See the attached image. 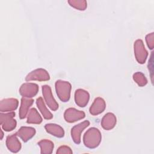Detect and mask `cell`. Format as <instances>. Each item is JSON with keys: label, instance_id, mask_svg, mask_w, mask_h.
<instances>
[{"label": "cell", "instance_id": "cell-11", "mask_svg": "<svg viewBox=\"0 0 154 154\" xmlns=\"http://www.w3.org/2000/svg\"><path fill=\"white\" fill-rule=\"evenodd\" d=\"M90 95L89 93L82 89L76 90L75 93L76 103L80 107H84L88 103Z\"/></svg>", "mask_w": 154, "mask_h": 154}, {"label": "cell", "instance_id": "cell-20", "mask_svg": "<svg viewBox=\"0 0 154 154\" xmlns=\"http://www.w3.org/2000/svg\"><path fill=\"white\" fill-rule=\"evenodd\" d=\"M40 147L41 153H51L54 149V143L48 140H42L38 143Z\"/></svg>", "mask_w": 154, "mask_h": 154}, {"label": "cell", "instance_id": "cell-4", "mask_svg": "<svg viewBox=\"0 0 154 154\" xmlns=\"http://www.w3.org/2000/svg\"><path fill=\"white\" fill-rule=\"evenodd\" d=\"M134 52L137 61L140 64L144 63L147 56V52L142 40H137L134 43Z\"/></svg>", "mask_w": 154, "mask_h": 154}, {"label": "cell", "instance_id": "cell-7", "mask_svg": "<svg viewBox=\"0 0 154 154\" xmlns=\"http://www.w3.org/2000/svg\"><path fill=\"white\" fill-rule=\"evenodd\" d=\"M38 91V87L34 83L23 84L20 89L19 93L23 97L30 98L35 96Z\"/></svg>", "mask_w": 154, "mask_h": 154}, {"label": "cell", "instance_id": "cell-1", "mask_svg": "<svg viewBox=\"0 0 154 154\" xmlns=\"http://www.w3.org/2000/svg\"><path fill=\"white\" fill-rule=\"evenodd\" d=\"M101 134L98 129L91 128L85 133L83 141L84 145L90 149L97 147L101 141Z\"/></svg>", "mask_w": 154, "mask_h": 154}, {"label": "cell", "instance_id": "cell-5", "mask_svg": "<svg viewBox=\"0 0 154 154\" xmlns=\"http://www.w3.org/2000/svg\"><path fill=\"white\" fill-rule=\"evenodd\" d=\"M50 79L49 75L48 72L43 69H37L27 75L25 78V80L26 81H48Z\"/></svg>", "mask_w": 154, "mask_h": 154}, {"label": "cell", "instance_id": "cell-3", "mask_svg": "<svg viewBox=\"0 0 154 154\" xmlns=\"http://www.w3.org/2000/svg\"><path fill=\"white\" fill-rule=\"evenodd\" d=\"M15 112H10L8 113L0 114V122L2 128L7 132L11 131L16 127V121L14 119Z\"/></svg>", "mask_w": 154, "mask_h": 154}, {"label": "cell", "instance_id": "cell-14", "mask_svg": "<svg viewBox=\"0 0 154 154\" xmlns=\"http://www.w3.org/2000/svg\"><path fill=\"white\" fill-rule=\"evenodd\" d=\"M35 134V129L31 127H21L18 131L16 133V135L19 137L23 141L26 142L31 139Z\"/></svg>", "mask_w": 154, "mask_h": 154}, {"label": "cell", "instance_id": "cell-8", "mask_svg": "<svg viewBox=\"0 0 154 154\" xmlns=\"http://www.w3.org/2000/svg\"><path fill=\"white\" fill-rule=\"evenodd\" d=\"M64 116L66 122L69 123H73L84 118L85 113L83 111L70 108L66 110Z\"/></svg>", "mask_w": 154, "mask_h": 154}, {"label": "cell", "instance_id": "cell-13", "mask_svg": "<svg viewBox=\"0 0 154 154\" xmlns=\"http://www.w3.org/2000/svg\"><path fill=\"white\" fill-rule=\"evenodd\" d=\"M105 107L106 103L105 100L101 97H97L90 106L89 111L91 114L96 116L102 112L105 109Z\"/></svg>", "mask_w": 154, "mask_h": 154}, {"label": "cell", "instance_id": "cell-17", "mask_svg": "<svg viewBox=\"0 0 154 154\" xmlns=\"http://www.w3.org/2000/svg\"><path fill=\"white\" fill-rule=\"evenodd\" d=\"M33 102L34 100L31 99H26L25 97L22 98L19 112L20 119H22L25 118L27 113L28 112V109L33 103Z\"/></svg>", "mask_w": 154, "mask_h": 154}, {"label": "cell", "instance_id": "cell-15", "mask_svg": "<svg viewBox=\"0 0 154 154\" xmlns=\"http://www.w3.org/2000/svg\"><path fill=\"white\" fill-rule=\"evenodd\" d=\"M116 124V117L112 113L108 112L102 118L101 125L103 129L110 130L112 129Z\"/></svg>", "mask_w": 154, "mask_h": 154}, {"label": "cell", "instance_id": "cell-6", "mask_svg": "<svg viewBox=\"0 0 154 154\" xmlns=\"http://www.w3.org/2000/svg\"><path fill=\"white\" fill-rule=\"evenodd\" d=\"M42 93L48 106L51 110L56 111L58 108V104L52 96L51 87L47 85L42 86Z\"/></svg>", "mask_w": 154, "mask_h": 154}, {"label": "cell", "instance_id": "cell-12", "mask_svg": "<svg viewBox=\"0 0 154 154\" xmlns=\"http://www.w3.org/2000/svg\"><path fill=\"white\" fill-rule=\"evenodd\" d=\"M6 146L8 149L13 153H17L20 150L21 144L17 139L16 134L8 135L7 137Z\"/></svg>", "mask_w": 154, "mask_h": 154}, {"label": "cell", "instance_id": "cell-24", "mask_svg": "<svg viewBox=\"0 0 154 154\" xmlns=\"http://www.w3.org/2000/svg\"><path fill=\"white\" fill-rule=\"evenodd\" d=\"M153 33H151V34H148L147 36L149 37V38H150V40L146 37V41H147V45L149 46V48H150V49H153Z\"/></svg>", "mask_w": 154, "mask_h": 154}, {"label": "cell", "instance_id": "cell-18", "mask_svg": "<svg viewBox=\"0 0 154 154\" xmlns=\"http://www.w3.org/2000/svg\"><path fill=\"white\" fill-rule=\"evenodd\" d=\"M36 104H37V106L38 109L40 111L41 113L42 114L43 117L45 119L49 120L53 117L52 113L47 109L46 106L45 105L43 100L41 97L37 99Z\"/></svg>", "mask_w": 154, "mask_h": 154}, {"label": "cell", "instance_id": "cell-25", "mask_svg": "<svg viewBox=\"0 0 154 154\" xmlns=\"http://www.w3.org/2000/svg\"><path fill=\"white\" fill-rule=\"evenodd\" d=\"M1 140L3 138V136H4V134H3V132H2V130L1 129Z\"/></svg>", "mask_w": 154, "mask_h": 154}, {"label": "cell", "instance_id": "cell-21", "mask_svg": "<svg viewBox=\"0 0 154 154\" xmlns=\"http://www.w3.org/2000/svg\"><path fill=\"white\" fill-rule=\"evenodd\" d=\"M133 79L140 86H144L147 82L145 76L141 72H137L134 73L133 75Z\"/></svg>", "mask_w": 154, "mask_h": 154}, {"label": "cell", "instance_id": "cell-2", "mask_svg": "<svg viewBox=\"0 0 154 154\" xmlns=\"http://www.w3.org/2000/svg\"><path fill=\"white\" fill-rule=\"evenodd\" d=\"M57 94L63 102H67L70 99L71 85L67 81L58 80L55 82Z\"/></svg>", "mask_w": 154, "mask_h": 154}, {"label": "cell", "instance_id": "cell-19", "mask_svg": "<svg viewBox=\"0 0 154 154\" xmlns=\"http://www.w3.org/2000/svg\"><path fill=\"white\" fill-rule=\"evenodd\" d=\"M42 122V118L38 111L34 108H31L28 114L27 123L32 124H40Z\"/></svg>", "mask_w": 154, "mask_h": 154}, {"label": "cell", "instance_id": "cell-10", "mask_svg": "<svg viewBox=\"0 0 154 154\" xmlns=\"http://www.w3.org/2000/svg\"><path fill=\"white\" fill-rule=\"evenodd\" d=\"M19 102L14 98L4 99L0 102L1 112H8L15 110L18 106Z\"/></svg>", "mask_w": 154, "mask_h": 154}, {"label": "cell", "instance_id": "cell-22", "mask_svg": "<svg viewBox=\"0 0 154 154\" xmlns=\"http://www.w3.org/2000/svg\"><path fill=\"white\" fill-rule=\"evenodd\" d=\"M69 3L71 6L79 10H84L87 7L85 1H69Z\"/></svg>", "mask_w": 154, "mask_h": 154}, {"label": "cell", "instance_id": "cell-9", "mask_svg": "<svg viewBox=\"0 0 154 154\" xmlns=\"http://www.w3.org/2000/svg\"><path fill=\"white\" fill-rule=\"evenodd\" d=\"M90 125V122L88 120L84 121L79 124L75 125L72 128L71 130V135L73 141L78 144L81 142V134L83 131V130L88 126Z\"/></svg>", "mask_w": 154, "mask_h": 154}, {"label": "cell", "instance_id": "cell-16", "mask_svg": "<svg viewBox=\"0 0 154 154\" xmlns=\"http://www.w3.org/2000/svg\"><path fill=\"white\" fill-rule=\"evenodd\" d=\"M45 128L48 133L57 137L61 138L64 135V131L63 129L58 125L52 123L46 124Z\"/></svg>", "mask_w": 154, "mask_h": 154}, {"label": "cell", "instance_id": "cell-23", "mask_svg": "<svg viewBox=\"0 0 154 154\" xmlns=\"http://www.w3.org/2000/svg\"><path fill=\"white\" fill-rule=\"evenodd\" d=\"M73 152L71 149L67 146H60L57 151V153H72Z\"/></svg>", "mask_w": 154, "mask_h": 154}]
</instances>
